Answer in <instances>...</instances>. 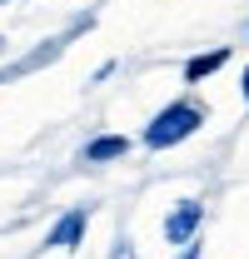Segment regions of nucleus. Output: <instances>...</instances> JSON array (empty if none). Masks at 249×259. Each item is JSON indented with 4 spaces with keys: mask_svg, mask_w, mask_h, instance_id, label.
<instances>
[{
    "mask_svg": "<svg viewBox=\"0 0 249 259\" xmlns=\"http://www.w3.org/2000/svg\"><path fill=\"white\" fill-rule=\"evenodd\" d=\"M199 125H204V110H199L194 100H175V105H164L155 120L145 125V145H150V150H175V145H185Z\"/></svg>",
    "mask_w": 249,
    "mask_h": 259,
    "instance_id": "1",
    "label": "nucleus"
},
{
    "mask_svg": "<svg viewBox=\"0 0 249 259\" xmlns=\"http://www.w3.org/2000/svg\"><path fill=\"white\" fill-rule=\"evenodd\" d=\"M199 225H204V204L199 199H180L170 214H164V244H194V234H199Z\"/></svg>",
    "mask_w": 249,
    "mask_h": 259,
    "instance_id": "2",
    "label": "nucleus"
},
{
    "mask_svg": "<svg viewBox=\"0 0 249 259\" xmlns=\"http://www.w3.org/2000/svg\"><path fill=\"white\" fill-rule=\"evenodd\" d=\"M85 225H90V214H85V209H65L60 220H55V229H50V244H55V249H80Z\"/></svg>",
    "mask_w": 249,
    "mask_h": 259,
    "instance_id": "3",
    "label": "nucleus"
},
{
    "mask_svg": "<svg viewBox=\"0 0 249 259\" xmlns=\"http://www.w3.org/2000/svg\"><path fill=\"white\" fill-rule=\"evenodd\" d=\"M120 155H130L124 135H100V140L85 145V164H105V160H120Z\"/></svg>",
    "mask_w": 249,
    "mask_h": 259,
    "instance_id": "4",
    "label": "nucleus"
},
{
    "mask_svg": "<svg viewBox=\"0 0 249 259\" xmlns=\"http://www.w3.org/2000/svg\"><path fill=\"white\" fill-rule=\"evenodd\" d=\"M224 65H229V50H224V45L210 50V55H189V60H185V80H189V85H199L204 75H215V70H224Z\"/></svg>",
    "mask_w": 249,
    "mask_h": 259,
    "instance_id": "5",
    "label": "nucleus"
},
{
    "mask_svg": "<svg viewBox=\"0 0 249 259\" xmlns=\"http://www.w3.org/2000/svg\"><path fill=\"white\" fill-rule=\"evenodd\" d=\"M239 95H244V105H249V65H244V80H239Z\"/></svg>",
    "mask_w": 249,
    "mask_h": 259,
    "instance_id": "6",
    "label": "nucleus"
},
{
    "mask_svg": "<svg viewBox=\"0 0 249 259\" xmlns=\"http://www.w3.org/2000/svg\"><path fill=\"white\" fill-rule=\"evenodd\" d=\"M194 254H199V249H194V244H189V249H185V254H180V259H194Z\"/></svg>",
    "mask_w": 249,
    "mask_h": 259,
    "instance_id": "7",
    "label": "nucleus"
}]
</instances>
